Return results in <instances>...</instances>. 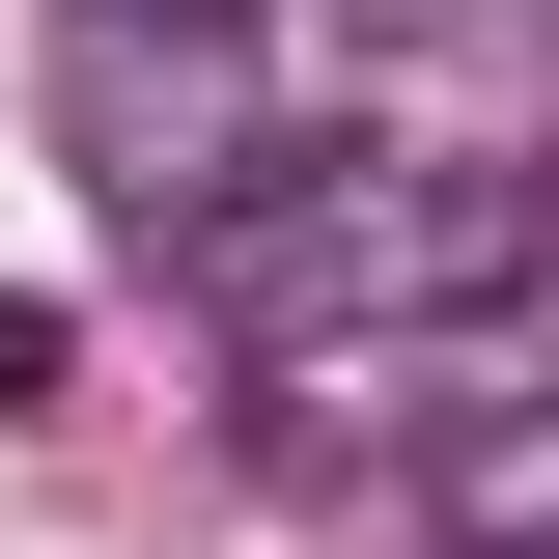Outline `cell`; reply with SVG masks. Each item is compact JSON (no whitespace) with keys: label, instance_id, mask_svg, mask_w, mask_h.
I'll return each instance as SVG.
<instances>
[{"label":"cell","instance_id":"obj_1","mask_svg":"<svg viewBox=\"0 0 559 559\" xmlns=\"http://www.w3.org/2000/svg\"><path fill=\"white\" fill-rule=\"evenodd\" d=\"M197 308L252 364H392V336H476V308H559V168H503V140H280L197 224Z\"/></svg>","mask_w":559,"mask_h":559},{"label":"cell","instance_id":"obj_4","mask_svg":"<svg viewBox=\"0 0 559 559\" xmlns=\"http://www.w3.org/2000/svg\"><path fill=\"white\" fill-rule=\"evenodd\" d=\"M57 364H84V336L28 308V280H0V419H57Z\"/></svg>","mask_w":559,"mask_h":559},{"label":"cell","instance_id":"obj_2","mask_svg":"<svg viewBox=\"0 0 559 559\" xmlns=\"http://www.w3.org/2000/svg\"><path fill=\"white\" fill-rule=\"evenodd\" d=\"M57 168L140 224V252H197L224 197L280 168V84H252V0H57Z\"/></svg>","mask_w":559,"mask_h":559},{"label":"cell","instance_id":"obj_3","mask_svg":"<svg viewBox=\"0 0 559 559\" xmlns=\"http://www.w3.org/2000/svg\"><path fill=\"white\" fill-rule=\"evenodd\" d=\"M419 559H559V364L419 419Z\"/></svg>","mask_w":559,"mask_h":559}]
</instances>
